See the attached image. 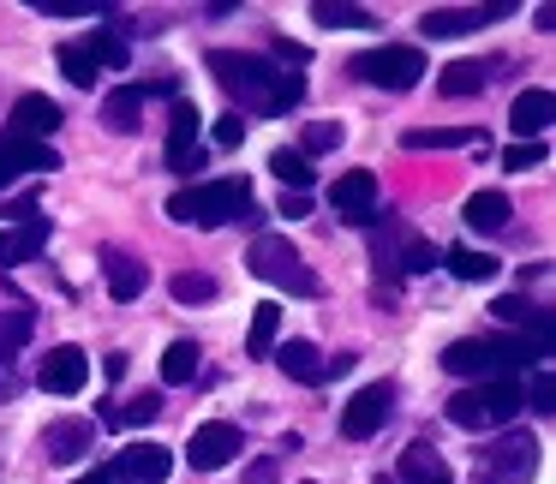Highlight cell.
Returning <instances> with one entry per match:
<instances>
[{
  "instance_id": "cell-1",
  "label": "cell",
  "mask_w": 556,
  "mask_h": 484,
  "mask_svg": "<svg viewBox=\"0 0 556 484\" xmlns=\"http://www.w3.org/2000/svg\"><path fill=\"white\" fill-rule=\"evenodd\" d=\"M210 73H216V85L228 90L240 109L252 114H288L293 102L305 97L300 73H281L276 61H264V54H240V49H210Z\"/></svg>"
},
{
  "instance_id": "cell-2",
  "label": "cell",
  "mask_w": 556,
  "mask_h": 484,
  "mask_svg": "<svg viewBox=\"0 0 556 484\" xmlns=\"http://www.w3.org/2000/svg\"><path fill=\"white\" fill-rule=\"evenodd\" d=\"M527 359H544V347L527 335H472V341H448L443 347V371L484 377V383L496 371H508V365H527Z\"/></svg>"
},
{
  "instance_id": "cell-3",
  "label": "cell",
  "mask_w": 556,
  "mask_h": 484,
  "mask_svg": "<svg viewBox=\"0 0 556 484\" xmlns=\"http://www.w3.org/2000/svg\"><path fill=\"white\" fill-rule=\"evenodd\" d=\"M252 209V186L245 180H210V186H186L168 198L174 221H192V228H222V221H240Z\"/></svg>"
},
{
  "instance_id": "cell-4",
  "label": "cell",
  "mask_w": 556,
  "mask_h": 484,
  "mask_svg": "<svg viewBox=\"0 0 556 484\" xmlns=\"http://www.w3.org/2000/svg\"><path fill=\"white\" fill-rule=\"evenodd\" d=\"M520 407H527V400H520L515 377H491V383L460 389V395L448 400V424H460V431H496V424H508Z\"/></svg>"
},
{
  "instance_id": "cell-5",
  "label": "cell",
  "mask_w": 556,
  "mask_h": 484,
  "mask_svg": "<svg viewBox=\"0 0 556 484\" xmlns=\"http://www.w3.org/2000/svg\"><path fill=\"white\" fill-rule=\"evenodd\" d=\"M245 264H252V276L276 281V288L300 293V300H312V293H317V276L305 269V257L293 252L281 233H257V240H252V257H245Z\"/></svg>"
},
{
  "instance_id": "cell-6",
  "label": "cell",
  "mask_w": 556,
  "mask_h": 484,
  "mask_svg": "<svg viewBox=\"0 0 556 484\" xmlns=\"http://www.w3.org/2000/svg\"><path fill=\"white\" fill-rule=\"evenodd\" d=\"M532 467H539V443H532L527 431H508V436H496L491 448H479L472 479L479 484H527Z\"/></svg>"
},
{
  "instance_id": "cell-7",
  "label": "cell",
  "mask_w": 556,
  "mask_h": 484,
  "mask_svg": "<svg viewBox=\"0 0 556 484\" xmlns=\"http://www.w3.org/2000/svg\"><path fill=\"white\" fill-rule=\"evenodd\" d=\"M353 73H359L365 85H377V90H413L419 73H425V54L419 49H371V54L353 61Z\"/></svg>"
},
{
  "instance_id": "cell-8",
  "label": "cell",
  "mask_w": 556,
  "mask_h": 484,
  "mask_svg": "<svg viewBox=\"0 0 556 484\" xmlns=\"http://www.w3.org/2000/svg\"><path fill=\"white\" fill-rule=\"evenodd\" d=\"M389 412H395V383H365L359 395L348 400V412H341V436L365 443V436H377L389 424Z\"/></svg>"
},
{
  "instance_id": "cell-9",
  "label": "cell",
  "mask_w": 556,
  "mask_h": 484,
  "mask_svg": "<svg viewBox=\"0 0 556 484\" xmlns=\"http://www.w3.org/2000/svg\"><path fill=\"white\" fill-rule=\"evenodd\" d=\"M174 472V448L162 443H126L121 455H114L109 479H126V484H162Z\"/></svg>"
},
{
  "instance_id": "cell-10",
  "label": "cell",
  "mask_w": 556,
  "mask_h": 484,
  "mask_svg": "<svg viewBox=\"0 0 556 484\" xmlns=\"http://www.w3.org/2000/svg\"><path fill=\"white\" fill-rule=\"evenodd\" d=\"M198 126H204V114H198V102H174L168 114V168L174 174H192L204 168V156H198Z\"/></svg>"
},
{
  "instance_id": "cell-11",
  "label": "cell",
  "mask_w": 556,
  "mask_h": 484,
  "mask_svg": "<svg viewBox=\"0 0 556 484\" xmlns=\"http://www.w3.org/2000/svg\"><path fill=\"white\" fill-rule=\"evenodd\" d=\"M233 455H240V424L210 419L192 431V472H222Z\"/></svg>"
},
{
  "instance_id": "cell-12",
  "label": "cell",
  "mask_w": 556,
  "mask_h": 484,
  "mask_svg": "<svg viewBox=\"0 0 556 484\" xmlns=\"http://www.w3.org/2000/svg\"><path fill=\"white\" fill-rule=\"evenodd\" d=\"M336 216L341 221H353V228H365V221H377V174L371 168H353V174H341L336 180Z\"/></svg>"
},
{
  "instance_id": "cell-13",
  "label": "cell",
  "mask_w": 556,
  "mask_h": 484,
  "mask_svg": "<svg viewBox=\"0 0 556 484\" xmlns=\"http://www.w3.org/2000/svg\"><path fill=\"white\" fill-rule=\"evenodd\" d=\"M37 383L49 389V395H78V389L90 383L85 347H49V359L37 365Z\"/></svg>"
},
{
  "instance_id": "cell-14",
  "label": "cell",
  "mask_w": 556,
  "mask_h": 484,
  "mask_svg": "<svg viewBox=\"0 0 556 484\" xmlns=\"http://www.w3.org/2000/svg\"><path fill=\"white\" fill-rule=\"evenodd\" d=\"M61 168V156H54L49 144H30V138H0V186L13 180V174H54Z\"/></svg>"
},
{
  "instance_id": "cell-15",
  "label": "cell",
  "mask_w": 556,
  "mask_h": 484,
  "mask_svg": "<svg viewBox=\"0 0 556 484\" xmlns=\"http://www.w3.org/2000/svg\"><path fill=\"white\" fill-rule=\"evenodd\" d=\"M61 102L54 97H18L13 102V138H30V144H49V132L61 126Z\"/></svg>"
},
{
  "instance_id": "cell-16",
  "label": "cell",
  "mask_w": 556,
  "mask_h": 484,
  "mask_svg": "<svg viewBox=\"0 0 556 484\" xmlns=\"http://www.w3.org/2000/svg\"><path fill=\"white\" fill-rule=\"evenodd\" d=\"M42 448H49L54 467H66V460H78V455L97 448V424L90 419H54L49 431H42Z\"/></svg>"
},
{
  "instance_id": "cell-17",
  "label": "cell",
  "mask_w": 556,
  "mask_h": 484,
  "mask_svg": "<svg viewBox=\"0 0 556 484\" xmlns=\"http://www.w3.org/2000/svg\"><path fill=\"white\" fill-rule=\"evenodd\" d=\"M102 276H109V293H114L121 305H132L138 293L150 288V269L138 264L132 252H102Z\"/></svg>"
},
{
  "instance_id": "cell-18",
  "label": "cell",
  "mask_w": 556,
  "mask_h": 484,
  "mask_svg": "<svg viewBox=\"0 0 556 484\" xmlns=\"http://www.w3.org/2000/svg\"><path fill=\"white\" fill-rule=\"evenodd\" d=\"M551 114H556L551 90H520L515 109H508V126L520 132V144H539V132L551 126Z\"/></svg>"
},
{
  "instance_id": "cell-19",
  "label": "cell",
  "mask_w": 556,
  "mask_h": 484,
  "mask_svg": "<svg viewBox=\"0 0 556 484\" xmlns=\"http://www.w3.org/2000/svg\"><path fill=\"white\" fill-rule=\"evenodd\" d=\"M395 484H455V472H448V460L437 455L431 443H407V455H401Z\"/></svg>"
},
{
  "instance_id": "cell-20",
  "label": "cell",
  "mask_w": 556,
  "mask_h": 484,
  "mask_svg": "<svg viewBox=\"0 0 556 484\" xmlns=\"http://www.w3.org/2000/svg\"><path fill=\"white\" fill-rule=\"evenodd\" d=\"M401 144H407V150H460V144H472L479 156L491 150L479 126H413V132L401 138Z\"/></svg>"
},
{
  "instance_id": "cell-21",
  "label": "cell",
  "mask_w": 556,
  "mask_h": 484,
  "mask_svg": "<svg viewBox=\"0 0 556 484\" xmlns=\"http://www.w3.org/2000/svg\"><path fill=\"white\" fill-rule=\"evenodd\" d=\"M49 245V221H25V228H0V269L7 264H30V257Z\"/></svg>"
},
{
  "instance_id": "cell-22",
  "label": "cell",
  "mask_w": 556,
  "mask_h": 484,
  "mask_svg": "<svg viewBox=\"0 0 556 484\" xmlns=\"http://www.w3.org/2000/svg\"><path fill=\"white\" fill-rule=\"evenodd\" d=\"M491 73L496 66L491 61H455V66H443V73H437V90H443V97H479L484 85H491Z\"/></svg>"
},
{
  "instance_id": "cell-23",
  "label": "cell",
  "mask_w": 556,
  "mask_h": 484,
  "mask_svg": "<svg viewBox=\"0 0 556 484\" xmlns=\"http://www.w3.org/2000/svg\"><path fill=\"white\" fill-rule=\"evenodd\" d=\"M276 365L293 377V383H324V377H329V371H324V353H317L312 341H281V347H276Z\"/></svg>"
},
{
  "instance_id": "cell-24",
  "label": "cell",
  "mask_w": 556,
  "mask_h": 484,
  "mask_svg": "<svg viewBox=\"0 0 556 484\" xmlns=\"http://www.w3.org/2000/svg\"><path fill=\"white\" fill-rule=\"evenodd\" d=\"M102 120H109V132H138V126H144V90H138V85L109 90V102H102Z\"/></svg>"
},
{
  "instance_id": "cell-25",
  "label": "cell",
  "mask_w": 556,
  "mask_h": 484,
  "mask_svg": "<svg viewBox=\"0 0 556 484\" xmlns=\"http://www.w3.org/2000/svg\"><path fill=\"white\" fill-rule=\"evenodd\" d=\"M479 25H484L479 7H431V13L419 18L425 37H467V30H479Z\"/></svg>"
},
{
  "instance_id": "cell-26",
  "label": "cell",
  "mask_w": 556,
  "mask_h": 484,
  "mask_svg": "<svg viewBox=\"0 0 556 484\" xmlns=\"http://www.w3.org/2000/svg\"><path fill=\"white\" fill-rule=\"evenodd\" d=\"M61 73L73 78L78 90H97V78H102V61H97V49H90V37H78V42H61Z\"/></svg>"
},
{
  "instance_id": "cell-27",
  "label": "cell",
  "mask_w": 556,
  "mask_h": 484,
  "mask_svg": "<svg viewBox=\"0 0 556 484\" xmlns=\"http://www.w3.org/2000/svg\"><path fill=\"white\" fill-rule=\"evenodd\" d=\"M508 216H515V209H508L503 192H472L467 198V228H479V233H503Z\"/></svg>"
},
{
  "instance_id": "cell-28",
  "label": "cell",
  "mask_w": 556,
  "mask_h": 484,
  "mask_svg": "<svg viewBox=\"0 0 556 484\" xmlns=\"http://www.w3.org/2000/svg\"><path fill=\"white\" fill-rule=\"evenodd\" d=\"M276 335H281V305H257L252 335H245V353H252V359H269V353H276Z\"/></svg>"
},
{
  "instance_id": "cell-29",
  "label": "cell",
  "mask_w": 556,
  "mask_h": 484,
  "mask_svg": "<svg viewBox=\"0 0 556 484\" xmlns=\"http://www.w3.org/2000/svg\"><path fill=\"white\" fill-rule=\"evenodd\" d=\"M448 276L455 281H491L496 276V257L491 252H472V245H455V252H443Z\"/></svg>"
},
{
  "instance_id": "cell-30",
  "label": "cell",
  "mask_w": 556,
  "mask_h": 484,
  "mask_svg": "<svg viewBox=\"0 0 556 484\" xmlns=\"http://www.w3.org/2000/svg\"><path fill=\"white\" fill-rule=\"evenodd\" d=\"M269 168H276L281 192H305V186L317 180V168H312V162L300 156V150H276V156H269Z\"/></svg>"
},
{
  "instance_id": "cell-31",
  "label": "cell",
  "mask_w": 556,
  "mask_h": 484,
  "mask_svg": "<svg viewBox=\"0 0 556 484\" xmlns=\"http://www.w3.org/2000/svg\"><path fill=\"white\" fill-rule=\"evenodd\" d=\"M312 18H317V25H329V30H371L377 25L365 7H336V0H317Z\"/></svg>"
},
{
  "instance_id": "cell-32",
  "label": "cell",
  "mask_w": 556,
  "mask_h": 484,
  "mask_svg": "<svg viewBox=\"0 0 556 484\" xmlns=\"http://www.w3.org/2000/svg\"><path fill=\"white\" fill-rule=\"evenodd\" d=\"M198 377V341H174L162 353V383H192Z\"/></svg>"
},
{
  "instance_id": "cell-33",
  "label": "cell",
  "mask_w": 556,
  "mask_h": 484,
  "mask_svg": "<svg viewBox=\"0 0 556 484\" xmlns=\"http://www.w3.org/2000/svg\"><path fill=\"white\" fill-rule=\"evenodd\" d=\"M30 329H37V317H30L25 311V305H7V311H0V347H7V353H13V347H25V341H30Z\"/></svg>"
},
{
  "instance_id": "cell-34",
  "label": "cell",
  "mask_w": 556,
  "mask_h": 484,
  "mask_svg": "<svg viewBox=\"0 0 556 484\" xmlns=\"http://www.w3.org/2000/svg\"><path fill=\"white\" fill-rule=\"evenodd\" d=\"M168 288H174V300H180V305H204V300H216V281L198 276V269H180V276H174Z\"/></svg>"
},
{
  "instance_id": "cell-35",
  "label": "cell",
  "mask_w": 556,
  "mask_h": 484,
  "mask_svg": "<svg viewBox=\"0 0 556 484\" xmlns=\"http://www.w3.org/2000/svg\"><path fill=\"white\" fill-rule=\"evenodd\" d=\"M395 264L407 269V276H425V269H437V264H443V252H437V245H425V240H401Z\"/></svg>"
},
{
  "instance_id": "cell-36",
  "label": "cell",
  "mask_w": 556,
  "mask_h": 484,
  "mask_svg": "<svg viewBox=\"0 0 556 484\" xmlns=\"http://www.w3.org/2000/svg\"><path fill=\"white\" fill-rule=\"evenodd\" d=\"M341 138H348V132H341V120H312V126H305V150H300V156L312 162V156H324V150H336Z\"/></svg>"
},
{
  "instance_id": "cell-37",
  "label": "cell",
  "mask_w": 556,
  "mask_h": 484,
  "mask_svg": "<svg viewBox=\"0 0 556 484\" xmlns=\"http://www.w3.org/2000/svg\"><path fill=\"white\" fill-rule=\"evenodd\" d=\"M520 400H532V412H539V419H551V412H556V383H551V371L532 377V383L520 389Z\"/></svg>"
},
{
  "instance_id": "cell-38",
  "label": "cell",
  "mask_w": 556,
  "mask_h": 484,
  "mask_svg": "<svg viewBox=\"0 0 556 484\" xmlns=\"http://www.w3.org/2000/svg\"><path fill=\"white\" fill-rule=\"evenodd\" d=\"M150 419H162V395H138L126 407H114V424H150Z\"/></svg>"
},
{
  "instance_id": "cell-39",
  "label": "cell",
  "mask_w": 556,
  "mask_h": 484,
  "mask_svg": "<svg viewBox=\"0 0 556 484\" xmlns=\"http://www.w3.org/2000/svg\"><path fill=\"white\" fill-rule=\"evenodd\" d=\"M37 13H54V18H90V13H102V0H37Z\"/></svg>"
},
{
  "instance_id": "cell-40",
  "label": "cell",
  "mask_w": 556,
  "mask_h": 484,
  "mask_svg": "<svg viewBox=\"0 0 556 484\" xmlns=\"http://www.w3.org/2000/svg\"><path fill=\"white\" fill-rule=\"evenodd\" d=\"M539 162H544V144H508L503 150V168H515V174L539 168Z\"/></svg>"
},
{
  "instance_id": "cell-41",
  "label": "cell",
  "mask_w": 556,
  "mask_h": 484,
  "mask_svg": "<svg viewBox=\"0 0 556 484\" xmlns=\"http://www.w3.org/2000/svg\"><path fill=\"white\" fill-rule=\"evenodd\" d=\"M240 138H245V120H240V114H222V120H216V144L233 150Z\"/></svg>"
},
{
  "instance_id": "cell-42",
  "label": "cell",
  "mask_w": 556,
  "mask_h": 484,
  "mask_svg": "<svg viewBox=\"0 0 556 484\" xmlns=\"http://www.w3.org/2000/svg\"><path fill=\"white\" fill-rule=\"evenodd\" d=\"M276 472H281V455H264L245 467V484H276Z\"/></svg>"
},
{
  "instance_id": "cell-43",
  "label": "cell",
  "mask_w": 556,
  "mask_h": 484,
  "mask_svg": "<svg viewBox=\"0 0 556 484\" xmlns=\"http://www.w3.org/2000/svg\"><path fill=\"white\" fill-rule=\"evenodd\" d=\"M281 216H288V221L312 216V198H305V192H281Z\"/></svg>"
},
{
  "instance_id": "cell-44",
  "label": "cell",
  "mask_w": 556,
  "mask_h": 484,
  "mask_svg": "<svg viewBox=\"0 0 556 484\" xmlns=\"http://www.w3.org/2000/svg\"><path fill=\"white\" fill-rule=\"evenodd\" d=\"M276 61L281 66H305V49H300V42H288V37H276Z\"/></svg>"
},
{
  "instance_id": "cell-45",
  "label": "cell",
  "mask_w": 556,
  "mask_h": 484,
  "mask_svg": "<svg viewBox=\"0 0 556 484\" xmlns=\"http://www.w3.org/2000/svg\"><path fill=\"white\" fill-rule=\"evenodd\" d=\"M78 484H109V472H85V479H78Z\"/></svg>"
},
{
  "instance_id": "cell-46",
  "label": "cell",
  "mask_w": 556,
  "mask_h": 484,
  "mask_svg": "<svg viewBox=\"0 0 556 484\" xmlns=\"http://www.w3.org/2000/svg\"><path fill=\"white\" fill-rule=\"evenodd\" d=\"M371 484H395V479H389V472H377V479H371Z\"/></svg>"
},
{
  "instance_id": "cell-47",
  "label": "cell",
  "mask_w": 556,
  "mask_h": 484,
  "mask_svg": "<svg viewBox=\"0 0 556 484\" xmlns=\"http://www.w3.org/2000/svg\"><path fill=\"white\" fill-rule=\"evenodd\" d=\"M0 288H7V269H0Z\"/></svg>"
}]
</instances>
